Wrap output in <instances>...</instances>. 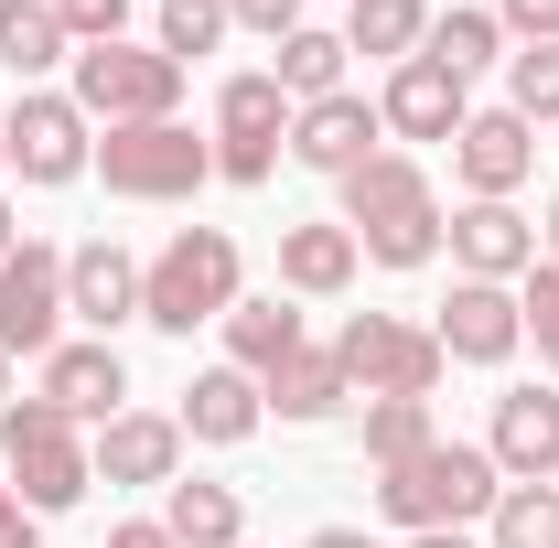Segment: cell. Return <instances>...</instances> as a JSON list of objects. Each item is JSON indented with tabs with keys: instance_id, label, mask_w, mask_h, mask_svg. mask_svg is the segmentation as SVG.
<instances>
[{
	"instance_id": "cell-1",
	"label": "cell",
	"mask_w": 559,
	"mask_h": 548,
	"mask_svg": "<svg viewBox=\"0 0 559 548\" xmlns=\"http://www.w3.org/2000/svg\"><path fill=\"white\" fill-rule=\"evenodd\" d=\"M345 237L377 270H430L441 259V194H430V172L409 151H366L345 172Z\"/></svg>"
},
{
	"instance_id": "cell-2",
	"label": "cell",
	"mask_w": 559,
	"mask_h": 548,
	"mask_svg": "<svg viewBox=\"0 0 559 548\" xmlns=\"http://www.w3.org/2000/svg\"><path fill=\"white\" fill-rule=\"evenodd\" d=\"M495 495H506V474H495L485 441H430V452H409L399 474H377V516L388 527H463V516H495Z\"/></svg>"
},
{
	"instance_id": "cell-3",
	"label": "cell",
	"mask_w": 559,
	"mask_h": 548,
	"mask_svg": "<svg viewBox=\"0 0 559 548\" xmlns=\"http://www.w3.org/2000/svg\"><path fill=\"white\" fill-rule=\"evenodd\" d=\"M0 474L33 516H66V505H86L97 463H86V430L55 398H22V409H0Z\"/></svg>"
},
{
	"instance_id": "cell-4",
	"label": "cell",
	"mask_w": 559,
	"mask_h": 548,
	"mask_svg": "<svg viewBox=\"0 0 559 548\" xmlns=\"http://www.w3.org/2000/svg\"><path fill=\"white\" fill-rule=\"evenodd\" d=\"M226 312H237V237H226V226H183V237L140 270V323L194 334V323H226Z\"/></svg>"
},
{
	"instance_id": "cell-5",
	"label": "cell",
	"mask_w": 559,
	"mask_h": 548,
	"mask_svg": "<svg viewBox=\"0 0 559 548\" xmlns=\"http://www.w3.org/2000/svg\"><path fill=\"white\" fill-rule=\"evenodd\" d=\"M75 108L108 119V130H151L183 108V65L162 44H86L75 55Z\"/></svg>"
},
{
	"instance_id": "cell-6",
	"label": "cell",
	"mask_w": 559,
	"mask_h": 548,
	"mask_svg": "<svg viewBox=\"0 0 559 548\" xmlns=\"http://www.w3.org/2000/svg\"><path fill=\"white\" fill-rule=\"evenodd\" d=\"M334 366H345V388H366V398H430L452 355H441V334H430V323H399V312H345Z\"/></svg>"
},
{
	"instance_id": "cell-7",
	"label": "cell",
	"mask_w": 559,
	"mask_h": 548,
	"mask_svg": "<svg viewBox=\"0 0 559 548\" xmlns=\"http://www.w3.org/2000/svg\"><path fill=\"white\" fill-rule=\"evenodd\" d=\"M97 172H108V194H130V205H183V194L215 172V140H194L183 119L108 130V140H97Z\"/></svg>"
},
{
	"instance_id": "cell-8",
	"label": "cell",
	"mask_w": 559,
	"mask_h": 548,
	"mask_svg": "<svg viewBox=\"0 0 559 548\" xmlns=\"http://www.w3.org/2000/svg\"><path fill=\"white\" fill-rule=\"evenodd\" d=\"M280 151H290V97H280V75H226V86H215V172H226V183H270Z\"/></svg>"
},
{
	"instance_id": "cell-9",
	"label": "cell",
	"mask_w": 559,
	"mask_h": 548,
	"mask_svg": "<svg viewBox=\"0 0 559 548\" xmlns=\"http://www.w3.org/2000/svg\"><path fill=\"white\" fill-rule=\"evenodd\" d=\"M66 334V248H11L0 259V355H55Z\"/></svg>"
},
{
	"instance_id": "cell-10",
	"label": "cell",
	"mask_w": 559,
	"mask_h": 548,
	"mask_svg": "<svg viewBox=\"0 0 559 548\" xmlns=\"http://www.w3.org/2000/svg\"><path fill=\"white\" fill-rule=\"evenodd\" d=\"M0 140H11V172L44 183V194L75 183V172L97 162V140H86V108H75V97H22V108L0 119Z\"/></svg>"
},
{
	"instance_id": "cell-11",
	"label": "cell",
	"mask_w": 559,
	"mask_h": 548,
	"mask_svg": "<svg viewBox=\"0 0 559 548\" xmlns=\"http://www.w3.org/2000/svg\"><path fill=\"white\" fill-rule=\"evenodd\" d=\"M441 355L452 366H506L516 344H527V312H516V290L506 279H452V301H441Z\"/></svg>"
},
{
	"instance_id": "cell-12",
	"label": "cell",
	"mask_w": 559,
	"mask_h": 548,
	"mask_svg": "<svg viewBox=\"0 0 559 548\" xmlns=\"http://www.w3.org/2000/svg\"><path fill=\"white\" fill-rule=\"evenodd\" d=\"M452 172L474 183V205H506V194L538 172V130H527L516 108H474V119L452 130Z\"/></svg>"
},
{
	"instance_id": "cell-13",
	"label": "cell",
	"mask_w": 559,
	"mask_h": 548,
	"mask_svg": "<svg viewBox=\"0 0 559 548\" xmlns=\"http://www.w3.org/2000/svg\"><path fill=\"white\" fill-rule=\"evenodd\" d=\"M377 130H388V119H377L366 97H345V86H334V97L290 108V162H312V172H334V183H345L355 162L377 151Z\"/></svg>"
},
{
	"instance_id": "cell-14",
	"label": "cell",
	"mask_w": 559,
	"mask_h": 548,
	"mask_svg": "<svg viewBox=\"0 0 559 548\" xmlns=\"http://www.w3.org/2000/svg\"><path fill=\"white\" fill-rule=\"evenodd\" d=\"M485 452H495V474H506V484H549L559 474V398H549V388H506Z\"/></svg>"
},
{
	"instance_id": "cell-15",
	"label": "cell",
	"mask_w": 559,
	"mask_h": 548,
	"mask_svg": "<svg viewBox=\"0 0 559 548\" xmlns=\"http://www.w3.org/2000/svg\"><path fill=\"white\" fill-rule=\"evenodd\" d=\"M377 119L399 140H452L474 108H463V75L430 65V55H409V65H388V97H377Z\"/></svg>"
},
{
	"instance_id": "cell-16",
	"label": "cell",
	"mask_w": 559,
	"mask_h": 548,
	"mask_svg": "<svg viewBox=\"0 0 559 548\" xmlns=\"http://www.w3.org/2000/svg\"><path fill=\"white\" fill-rule=\"evenodd\" d=\"M66 312H75V323H97V344H108V323H130V312H140V259L119 248V237L66 248Z\"/></svg>"
},
{
	"instance_id": "cell-17",
	"label": "cell",
	"mask_w": 559,
	"mask_h": 548,
	"mask_svg": "<svg viewBox=\"0 0 559 548\" xmlns=\"http://www.w3.org/2000/svg\"><path fill=\"white\" fill-rule=\"evenodd\" d=\"M44 398H55L75 430H86V419L108 430V419H119V398H130V366H119V344H55V355H44Z\"/></svg>"
},
{
	"instance_id": "cell-18",
	"label": "cell",
	"mask_w": 559,
	"mask_h": 548,
	"mask_svg": "<svg viewBox=\"0 0 559 548\" xmlns=\"http://www.w3.org/2000/svg\"><path fill=\"white\" fill-rule=\"evenodd\" d=\"M108 484H173L183 474V419H162V409H119L108 430H97V452H86Z\"/></svg>"
},
{
	"instance_id": "cell-19",
	"label": "cell",
	"mask_w": 559,
	"mask_h": 548,
	"mask_svg": "<svg viewBox=\"0 0 559 548\" xmlns=\"http://www.w3.org/2000/svg\"><path fill=\"white\" fill-rule=\"evenodd\" d=\"M173 419H183V441H215V452H237V441L270 419V398H259V377H248V366H205V377L183 388V409H173Z\"/></svg>"
},
{
	"instance_id": "cell-20",
	"label": "cell",
	"mask_w": 559,
	"mask_h": 548,
	"mask_svg": "<svg viewBox=\"0 0 559 548\" xmlns=\"http://www.w3.org/2000/svg\"><path fill=\"white\" fill-rule=\"evenodd\" d=\"M452 259H463V279H527L538 270V226L516 205H463L452 215Z\"/></svg>"
},
{
	"instance_id": "cell-21",
	"label": "cell",
	"mask_w": 559,
	"mask_h": 548,
	"mask_svg": "<svg viewBox=\"0 0 559 548\" xmlns=\"http://www.w3.org/2000/svg\"><path fill=\"white\" fill-rule=\"evenodd\" d=\"M355 279V237H345V215L334 226H280V290H301V301H334Z\"/></svg>"
},
{
	"instance_id": "cell-22",
	"label": "cell",
	"mask_w": 559,
	"mask_h": 548,
	"mask_svg": "<svg viewBox=\"0 0 559 548\" xmlns=\"http://www.w3.org/2000/svg\"><path fill=\"white\" fill-rule=\"evenodd\" d=\"M259 398H270L280 419H334L355 388H345V366H334V344H301L290 366H270V377H259Z\"/></svg>"
},
{
	"instance_id": "cell-23",
	"label": "cell",
	"mask_w": 559,
	"mask_h": 548,
	"mask_svg": "<svg viewBox=\"0 0 559 548\" xmlns=\"http://www.w3.org/2000/svg\"><path fill=\"white\" fill-rule=\"evenodd\" d=\"M162 527L183 548H237V527H248V505H237V484H162Z\"/></svg>"
},
{
	"instance_id": "cell-24",
	"label": "cell",
	"mask_w": 559,
	"mask_h": 548,
	"mask_svg": "<svg viewBox=\"0 0 559 548\" xmlns=\"http://www.w3.org/2000/svg\"><path fill=\"white\" fill-rule=\"evenodd\" d=\"M290 355H301V312H290V301H237V312H226V366L270 377Z\"/></svg>"
},
{
	"instance_id": "cell-25",
	"label": "cell",
	"mask_w": 559,
	"mask_h": 548,
	"mask_svg": "<svg viewBox=\"0 0 559 548\" xmlns=\"http://www.w3.org/2000/svg\"><path fill=\"white\" fill-rule=\"evenodd\" d=\"M419 44H430V0H355V11H345V55H388V65H409Z\"/></svg>"
},
{
	"instance_id": "cell-26",
	"label": "cell",
	"mask_w": 559,
	"mask_h": 548,
	"mask_svg": "<svg viewBox=\"0 0 559 548\" xmlns=\"http://www.w3.org/2000/svg\"><path fill=\"white\" fill-rule=\"evenodd\" d=\"M280 97H290V108H312V97H334V86H345V33H312V22H301V33H280Z\"/></svg>"
},
{
	"instance_id": "cell-27",
	"label": "cell",
	"mask_w": 559,
	"mask_h": 548,
	"mask_svg": "<svg viewBox=\"0 0 559 548\" xmlns=\"http://www.w3.org/2000/svg\"><path fill=\"white\" fill-rule=\"evenodd\" d=\"M0 65H11V75L66 65V22H55V0H0Z\"/></svg>"
},
{
	"instance_id": "cell-28",
	"label": "cell",
	"mask_w": 559,
	"mask_h": 548,
	"mask_svg": "<svg viewBox=\"0 0 559 548\" xmlns=\"http://www.w3.org/2000/svg\"><path fill=\"white\" fill-rule=\"evenodd\" d=\"M430 65H452L463 86H474V65H495L506 55V22L495 11H430V44H419Z\"/></svg>"
},
{
	"instance_id": "cell-29",
	"label": "cell",
	"mask_w": 559,
	"mask_h": 548,
	"mask_svg": "<svg viewBox=\"0 0 559 548\" xmlns=\"http://www.w3.org/2000/svg\"><path fill=\"white\" fill-rule=\"evenodd\" d=\"M430 441H441V430H430V398H366V463H377V474H399Z\"/></svg>"
},
{
	"instance_id": "cell-30",
	"label": "cell",
	"mask_w": 559,
	"mask_h": 548,
	"mask_svg": "<svg viewBox=\"0 0 559 548\" xmlns=\"http://www.w3.org/2000/svg\"><path fill=\"white\" fill-rule=\"evenodd\" d=\"M495 548H559V484H506L495 495Z\"/></svg>"
},
{
	"instance_id": "cell-31",
	"label": "cell",
	"mask_w": 559,
	"mask_h": 548,
	"mask_svg": "<svg viewBox=\"0 0 559 548\" xmlns=\"http://www.w3.org/2000/svg\"><path fill=\"white\" fill-rule=\"evenodd\" d=\"M506 108L538 130V119H559V44H527V55H506Z\"/></svg>"
},
{
	"instance_id": "cell-32",
	"label": "cell",
	"mask_w": 559,
	"mask_h": 548,
	"mask_svg": "<svg viewBox=\"0 0 559 548\" xmlns=\"http://www.w3.org/2000/svg\"><path fill=\"white\" fill-rule=\"evenodd\" d=\"M215 44H226V0H162V55L173 65H194Z\"/></svg>"
},
{
	"instance_id": "cell-33",
	"label": "cell",
	"mask_w": 559,
	"mask_h": 548,
	"mask_svg": "<svg viewBox=\"0 0 559 548\" xmlns=\"http://www.w3.org/2000/svg\"><path fill=\"white\" fill-rule=\"evenodd\" d=\"M516 312H527V334H538V366H559V270L538 259L527 290H516Z\"/></svg>"
},
{
	"instance_id": "cell-34",
	"label": "cell",
	"mask_w": 559,
	"mask_h": 548,
	"mask_svg": "<svg viewBox=\"0 0 559 548\" xmlns=\"http://www.w3.org/2000/svg\"><path fill=\"white\" fill-rule=\"evenodd\" d=\"M55 22H66V44H119L130 0H55Z\"/></svg>"
},
{
	"instance_id": "cell-35",
	"label": "cell",
	"mask_w": 559,
	"mask_h": 548,
	"mask_svg": "<svg viewBox=\"0 0 559 548\" xmlns=\"http://www.w3.org/2000/svg\"><path fill=\"white\" fill-rule=\"evenodd\" d=\"M495 22L527 33V44H559V0H495Z\"/></svg>"
},
{
	"instance_id": "cell-36",
	"label": "cell",
	"mask_w": 559,
	"mask_h": 548,
	"mask_svg": "<svg viewBox=\"0 0 559 548\" xmlns=\"http://www.w3.org/2000/svg\"><path fill=\"white\" fill-rule=\"evenodd\" d=\"M226 22H248V33H301V0H226Z\"/></svg>"
},
{
	"instance_id": "cell-37",
	"label": "cell",
	"mask_w": 559,
	"mask_h": 548,
	"mask_svg": "<svg viewBox=\"0 0 559 548\" xmlns=\"http://www.w3.org/2000/svg\"><path fill=\"white\" fill-rule=\"evenodd\" d=\"M0 548H44V516H33L11 484H0Z\"/></svg>"
},
{
	"instance_id": "cell-38",
	"label": "cell",
	"mask_w": 559,
	"mask_h": 548,
	"mask_svg": "<svg viewBox=\"0 0 559 548\" xmlns=\"http://www.w3.org/2000/svg\"><path fill=\"white\" fill-rule=\"evenodd\" d=\"M108 548H183V538H173L162 516H140V527H108Z\"/></svg>"
},
{
	"instance_id": "cell-39",
	"label": "cell",
	"mask_w": 559,
	"mask_h": 548,
	"mask_svg": "<svg viewBox=\"0 0 559 548\" xmlns=\"http://www.w3.org/2000/svg\"><path fill=\"white\" fill-rule=\"evenodd\" d=\"M301 548H377V538H366V527H312Z\"/></svg>"
},
{
	"instance_id": "cell-40",
	"label": "cell",
	"mask_w": 559,
	"mask_h": 548,
	"mask_svg": "<svg viewBox=\"0 0 559 548\" xmlns=\"http://www.w3.org/2000/svg\"><path fill=\"white\" fill-rule=\"evenodd\" d=\"M409 548H474V538H463V527H419Z\"/></svg>"
},
{
	"instance_id": "cell-41",
	"label": "cell",
	"mask_w": 559,
	"mask_h": 548,
	"mask_svg": "<svg viewBox=\"0 0 559 548\" xmlns=\"http://www.w3.org/2000/svg\"><path fill=\"white\" fill-rule=\"evenodd\" d=\"M538 248H549V270H559V194H549V215H538Z\"/></svg>"
},
{
	"instance_id": "cell-42",
	"label": "cell",
	"mask_w": 559,
	"mask_h": 548,
	"mask_svg": "<svg viewBox=\"0 0 559 548\" xmlns=\"http://www.w3.org/2000/svg\"><path fill=\"white\" fill-rule=\"evenodd\" d=\"M11 248H22V226H11V205H0V259H11Z\"/></svg>"
},
{
	"instance_id": "cell-43",
	"label": "cell",
	"mask_w": 559,
	"mask_h": 548,
	"mask_svg": "<svg viewBox=\"0 0 559 548\" xmlns=\"http://www.w3.org/2000/svg\"><path fill=\"white\" fill-rule=\"evenodd\" d=\"M0 409H11V355H0Z\"/></svg>"
},
{
	"instance_id": "cell-44",
	"label": "cell",
	"mask_w": 559,
	"mask_h": 548,
	"mask_svg": "<svg viewBox=\"0 0 559 548\" xmlns=\"http://www.w3.org/2000/svg\"><path fill=\"white\" fill-rule=\"evenodd\" d=\"M0 172H11V140H0Z\"/></svg>"
}]
</instances>
